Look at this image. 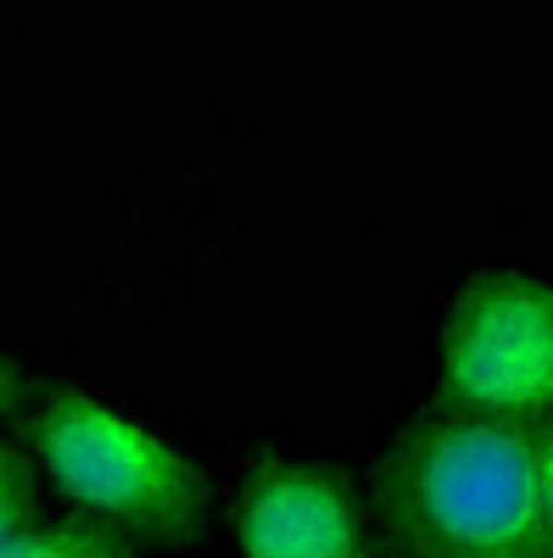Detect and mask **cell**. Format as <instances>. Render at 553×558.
Returning <instances> with one entry per match:
<instances>
[{
	"mask_svg": "<svg viewBox=\"0 0 553 558\" xmlns=\"http://www.w3.org/2000/svg\"><path fill=\"white\" fill-rule=\"evenodd\" d=\"M23 391H28L23 368H17L7 352H0V413H7V408H17V402H23Z\"/></svg>",
	"mask_w": 553,
	"mask_h": 558,
	"instance_id": "cell-8",
	"label": "cell"
},
{
	"mask_svg": "<svg viewBox=\"0 0 553 558\" xmlns=\"http://www.w3.org/2000/svg\"><path fill=\"white\" fill-rule=\"evenodd\" d=\"M531 430V470H537V497H542V514H548V531H553V413H542Z\"/></svg>",
	"mask_w": 553,
	"mask_h": 558,
	"instance_id": "cell-7",
	"label": "cell"
},
{
	"mask_svg": "<svg viewBox=\"0 0 553 558\" xmlns=\"http://www.w3.org/2000/svg\"><path fill=\"white\" fill-rule=\"evenodd\" d=\"M442 408L537 425L553 413V279L481 274L442 324Z\"/></svg>",
	"mask_w": 553,
	"mask_h": 558,
	"instance_id": "cell-3",
	"label": "cell"
},
{
	"mask_svg": "<svg viewBox=\"0 0 553 558\" xmlns=\"http://www.w3.org/2000/svg\"><path fill=\"white\" fill-rule=\"evenodd\" d=\"M28 436L51 481L123 536L191 542L207 525V475L157 430L134 425L79 386L39 397Z\"/></svg>",
	"mask_w": 553,
	"mask_h": 558,
	"instance_id": "cell-2",
	"label": "cell"
},
{
	"mask_svg": "<svg viewBox=\"0 0 553 558\" xmlns=\"http://www.w3.org/2000/svg\"><path fill=\"white\" fill-rule=\"evenodd\" d=\"M375 514L397 558H553L531 430L425 408L375 470Z\"/></svg>",
	"mask_w": 553,
	"mask_h": 558,
	"instance_id": "cell-1",
	"label": "cell"
},
{
	"mask_svg": "<svg viewBox=\"0 0 553 558\" xmlns=\"http://www.w3.org/2000/svg\"><path fill=\"white\" fill-rule=\"evenodd\" d=\"M134 536L101 520H57L39 531H17L0 542V558H134Z\"/></svg>",
	"mask_w": 553,
	"mask_h": 558,
	"instance_id": "cell-5",
	"label": "cell"
},
{
	"mask_svg": "<svg viewBox=\"0 0 553 558\" xmlns=\"http://www.w3.org/2000/svg\"><path fill=\"white\" fill-rule=\"evenodd\" d=\"M236 531L247 558H369V531L341 470L257 458L241 475Z\"/></svg>",
	"mask_w": 553,
	"mask_h": 558,
	"instance_id": "cell-4",
	"label": "cell"
},
{
	"mask_svg": "<svg viewBox=\"0 0 553 558\" xmlns=\"http://www.w3.org/2000/svg\"><path fill=\"white\" fill-rule=\"evenodd\" d=\"M28 486H34V470H28L23 447L0 441V542L17 536V525L28 514Z\"/></svg>",
	"mask_w": 553,
	"mask_h": 558,
	"instance_id": "cell-6",
	"label": "cell"
}]
</instances>
